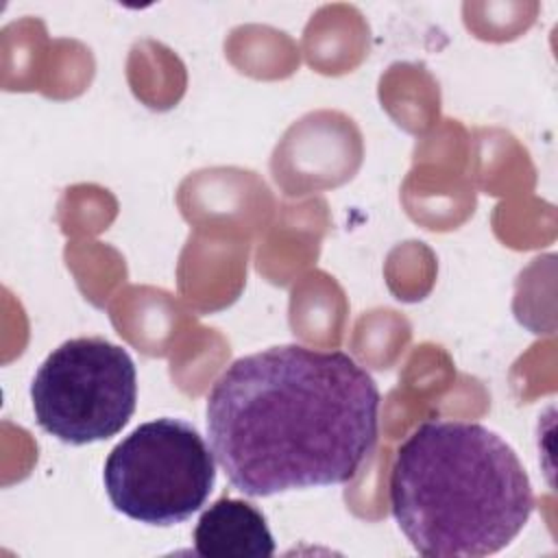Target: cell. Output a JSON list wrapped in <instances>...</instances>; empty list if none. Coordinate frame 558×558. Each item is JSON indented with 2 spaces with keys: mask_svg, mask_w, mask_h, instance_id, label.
I'll return each mask as SVG.
<instances>
[{
  "mask_svg": "<svg viewBox=\"0 0 558 558\" xmlns=\"http://www.w3.org/2000/svg\"><path fill=\"white\" fill-rule=\"evenodd\" d=\"M194 554L203 558H268L275 541L264 514L248 501L220 497L194 527Z\"/></svg>",
  "mask_w": 558,
  "mask_h": 558,
  "instance_id": "5",
  "label": "cell"
},
{
  "mask_svg": "<svg viewBox=\"0 0 558 558\" xmlns=\"http://www.w3.org/2000/svg\"><path fill=\"white\" fill-rule=\"evenodd\" d=\"M111 506L146 525H177L198 512L216 482L214 451L181 418H155L122 438L105 462Z\"/></svg>",
  "mask_w": 558,
  "mask_h": 558,
  "instance_id": "3",
  "label": "cell"
},
{
  "mask_svg": "<svg viewBox=\"0 0 558 558\" xmlns=\"http://www.w3.org/2000/svg\"><path fill=\"white\" fill-rule=\"evenodd\" d=\"M390 510L429 558H482L510 545L534 510L514 449L471 421L429 418L397 449Z\"/></svg>",
  "mask_w": 558,
  "mask_h": 558,
  "instance_id": "2",
  "label": "cell"
},
{
  "mask_svg": "<svg viewBox=\"0 0 558 558\" xmlns=\"http://www.w3.org/2000/svg\"><path fill=\"white\" fill-rule=\"evenodd\" d=\"M31 401L39 427L61 442L107 440L135 412V364L126 349L107 338L68 340L37 368Z\"/></svg>",
  "mask_w": 558,
  "mask_h": 558,
  "instance_id": "4",
  "label": "cell"
},
{
  "mask_svg": "<svg viewBox=\"0 0 558 558\" xmlns=\"http://www.w3.org/2000/svg\"><path fill=\"white\" fill-rule=\"evenodd\" d=\"M379 401L351 355L270 347L214 381L207 434L227 480L248 497L347 484L375 449Z\"/></svg>",
  "mask_w": 558,
  "mask_h": 558,
  "instance_id": "1",
  "label": "cell"
}]
</instances>
